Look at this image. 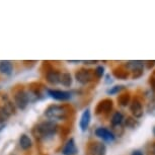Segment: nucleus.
Here are the masks:
<instances>
[{
    "label": "nucleus",
    "mask_w": 155,
    "mask_h": 155,
    "mask_svg": "<svg viewBox=\"0 0 155 155\" xmlns=\"http://www.w3.org/2000/svg\"><path fill=\"white\" fill-rule=\"evenodd\" d=\"M69 63H79V61H68Z\"/></svg>",
    "instance_id": "28"
},
{
    "label": "nucleus",
    "mask_w": 155,
    "mask_h": 155,
    "mask_svg": "<svg viewBox=\"0 0 155 155\" xmlns=\"http://www.w3.org/2000/svg\"><path fill=\"white\" fill-rule=\"evenodd\" d=\"M1 107L8 117H10L15 114V104H14L13 102H11L10 101H5L3 107Z\"/></svg>",
    "instance_id": "17"
},
{
    "label": "nucleus",
    "mask_w": 155,
    "mask_h": 155,
    "mask_svg": "<svg viewBox=\"0 0 155 155\" xmlns=\"http://www.w3.org/2000/svg\"><path fill=\"white\" fill-rule=\"evenodd\" d=\"M95 135L98 137V138L102 139L104 141H107V142H113L114 140L116 139V136L112 131L109 130L107 128L101 127L97 128L95 130Z\"/></svg>",
    "instance_id": "7"
},
{
    "label": "nucleus",
    "mask_w": 155,
    "mask_h": 155,
    "mask_svg": "<svg viewBox=\"0 0 155 155\" xmlns=\"http://www.w3.org/2000/svg\"><path fill=\"white\" fill-rule=\"evenodd\" d=\"M78 152L77 146L73 138H70L68 141L65 143L64 147L62 149V154L63 155H76Z\"/></svg>",
    "instance_id": "8"
},
{
    "label": "nucleus",
    "mask_w": 155,
    "mask_h": 155,
    "mask_svg": "<svg viewBox=\"0 0 155 155\" xmlns=\"http://www.w3.org/2000/svg\"><path fill=\"white\" fill-rule=\"evenodd\" d=\"M8 117L5 112L3 110H2V107H0V130H2L4 127H5V124H6V121L8 120Z\"/></svg>",
    "instance_id": "19"
},
{
    "label": "nucleus",
    "mask_w": 155,
    "mask_h": 155,
    "mask_svg": "<svg viewBox=\"0 0 155 155\" xmlns=\"http://www.w3.org/2000/svg\"><path fill=\"white\" fill-rule=\"evenodd\" d=\"M90 120H91V114H90L89 109H86L82 113V115H81L80 122H79V127L82 132H85L87 129H88L89 124H90Z\"/></svg>",
    "instance_id": "9"
},
{
    "label": "nucleus",
    "mask_w": 155,
    "mask_h": 155,
    "mask_svg": "<svg viewBox=\"0 0 155 155\" xmlns=\"http://www.w3.org/2000/svg\"><path fill=\"white\" fill-rule=\"evenodd\" d=\"M130 110H131L132 115L135 117V118H141L143 116V107H142L141 101H140L139 99L135 98L132 102H131Z\"/></svg>",
    "instance_id": "10"
},
{
    "label": "nucleus",
    "mask_w": 155,
    "mask_h": 155,
    "mask_svg": "<svg viewBox=\"0 0 155 155\" xmlns=\"http://www.w3.org/2000/svg\"><path fill=\"white\" fill-rule=\"evenodd\" d=\"M104 73V68L102 66H97L94 70V74L96 75V77H98V78H101Z\"/></svg>",
    "instance_id": "23"
},
{
    "label": "nucleus",
    "mask_w": 155,
    "mask_h": 155,
    "mask_svg": "<svg viewBox=\"0 0 155 155\" xmlns=\"http://www.w3.org/2000/svg\"><path fill=\"white\" fill-rule=\"evenodd\" d=\"M73 79H72V75L68 72H64L61 74V81L60 83L65 87H70L72 85Z\"/></svg>",
    "instance_id": "18"
},
{
    "label": "nucleus",
    "mask_w": 155,
    "mask_h": 155,
    "mask_svg": "<svg viewBox=\"0 0 155 155\" xmlns=\"http://www.w3.org/2000/svg\"><path fill=\"white\" fill-rule=\"evenodd\" d=\"M92 72L88 69H80L75 73V79L77 80V82L83 84V85L88 84L90 81H92Z\"/></svg>",
    "instance_id": "4"
},
{
    "label": "nucleus",
    "mask_w": 155,
    "mask_h": 155,
    "mask_svg": "<svg viewBox=\"0 0 155 155\" xmlns=\"http://www.w3.org/2000/svg\"><path fill=\"white\" fill-rule=\"evenodd\" d=\"M113 109V101L110 99H104L99 102L97 107V113H109Z\"/></svg>",
    "instance_id": "12"
},
{
    "label": "nucleus",
    "mask_w": 155,
    "mask_h": 155,
    "mask_svg": "<svg viewBox=\"0 0 155 155\" xmlns=\"http://www.w3.org/2000/svg\"><path fill=\"white\" fill-rule=\"evenodd\" d=\"M19 146L23 150H28V149H30L31 146H33L31 139L27 134H22V135L19 137Z\"/></svg>",
    "instance_id": "14"
},
{
    "label": "nucleus",
    "mask_w": 155,
    "mask_h": 155,
    "mask_svg": "<svg viewBox=\"0 0 155 155\" xmlns=\"http://www.w3.org/2000/svg\"><path fill=\"white\" fill-rule=\"evenodd\" d=\"M46 80L52 85H56L61 81V73L57 70H49L46 73Z\"/></svg>",
    "instance_id": "11"
},
{
    "label": "nucleus",
    "mask_w": 155,
    "mask_h": 155,
    "mask_svg": "<svg viewBox=\"0 0 155 155\" xmlns=\"http://www.w3.org/2000/svg\"><path fill=\"white\" fill-rule=\"evenodd\" d=\"M118 101L122 107H127L130 104V96L129 94H122L118 98Z\"/></svg>",
    "instance_id": "20"
},
{
    "label": "nucleus",
    "mask_w": 155,
    "mask_h": 155,
    "mask_svg": "<svg viewBox=\"0 0 155 155\" xmlns=\"http://www.w3.org/2000/svg\"><path fill=\"white\" fill-rule=\"evenodd\" d=\"M123 122H125L124 115H123L121 112L114 113L112 120H110V123H112V125L114 127H116V126H121L123 124Z\"/></svg>",
    "instance_id": "16"
},
{
    "label": "nucleus",
    "mask_w": 155,
    "mask_h": 155,
    "mask_svg": "<svg viewBox=\"0 0 155 155\" xmlns=\"http://www.w3.org/2000/svg\"><path fill=\"white\" fill-rule=\"evenodd\" d=\"M45 116L51 121L54 120H65L68 116V110L66 107L58 106V104H52L49 106L45 110Z\"/></svg>",
    "instance_id": "2"
},
{
    "label": "nucleus",
    "mask_w": 155,
    "mask_h": 155,
    "mask_svg": "<svg viewBox=\"0 0 155 155\" xmlns=\"http://www.w3.org/2000/svg\"><path fill=\"white\" fill-rule=\"evenodd\" d=\"M126 66H127L128 69H130L131 71H133V72L143 71L144 62H142V61H129Z\"/></svg>",
    "instance_id": "15"
},
{
    "label": "nucleus",
    "mask_w": 155,
    "mask_h": 155,
    "mask_svg": "<svg viewBox=\"0 0 155 155\" xmlns=\"http://www.w3.org/2000/svg\"><path fill=\"white\" fill-rule=\"evenodd\" d=\"M13 71V65L10 61H0V73L10 75Z\"/></svg>",
    "instance_id": "13"
},
{
    "label": "nucleus",
    "mask_w": 155,
    "mask_h": 155,
    "mask_svg": "<svg viewBox=\"0 0 155 155\" xmlns=\"http://www.w3.org/2000/svg\"><path fill=\"white\" fill-rule=\"evenodd\" d=\"M85 64H92V63H96V61H83Z\"/></svg>",
    "instance_id": "27"
},
{
    "label": "nucleus",
    "mask_w": 155,
    "mask_h": 155,
    "mask_svg": "<svg viewBox=\"0 0 155 155\" xmlns=\"http://www.w3.org/2000/svg\"><path fill=\"white\" fill-rule=\"evenodd\" d=\"M131 155H144V154H143L140 150H134Z\"/></svg>",
    "instance_id": "25"
},
{
    "label": "nucleus",
    "mask_w": 155,
    "mask_h": 155,
    "mask_svg": "<svg viewBox=\"0 0 155 155\" xmlns=\"http://www.w3.org/2000/svg\"><path fill=\"white\" fill-rule=\"evenodd\" d=\"M58 129L59 127L54 121H45L38 124L34 128L33 133L38 139H48L57 133Z\"/></svg>",
    "instance_id": "1"
},
{
    "label": "nucleus",
    "mask_w": 155,
    "mask_h": 155,
    "mask_svg": "<svg viewBox=\"0 0 155 155\" xmlns=\"http://www.w3.org/2000/svg\"><path fill=\"white\" fill-rule=\"evenodd\" d=\"M114 74L117 78H120V79H125L128 77L127 71H124V70H116V71H114Z\"/></svg>",
    "instance_id": "21"
},
{
    "label": "nucleus",
    "mask_w": 155,
    "mask_h": 155,
    "mask_svg": "<svg viewBox=\"0 0 155 155\" xmlns=\"http://www.w3.org/2000/svg\"><path fill=\"white\" fill-rule=\"evenodd\" d=\"M152 133H153V135L155 136V127L153 128V130H152Z\"/></svg>",
    "instance_id": "29"
},
{
    "label": "nucleus",
    "mask_w": 155,
    "mask_h": 155,
    "mask_svg": "<svg viewBox=\"0 0 155 155\" xmlns=\"http://www.w3.org/2000/svg\"><path fill=\"white\" fill-rule=\"evenodd\" d=\"M125 124L128 128H134L136 126V121L132 118H127L125 120Z\"/></svg>",
    "instance_id": "24"
},
{
    "label": "nucleus",
    "mask_w": 155,
    "mask_h": 155,
    "mask_svg": "<svg viewBox=\"0 0 155 155\" xmlns=\"http://www.w3.org/2000/svg\"><path fill=\"white\" fill-rule=\"evenodd\" d=\"M122 89H124V86L123 85H116L112 87L110 90H107V93L109 94H116V93H119Z\"/></svg>",
    "instance_id": "22"
},
{
    "label": "nucleus",
    "mask_w": 155,
    "mask_h": 155,
    "mask_svg": "<svg viewBox=\"0 0 155 155\" xmlns=\"http://www.w3.org/2000/svg\"><path fill=\"white\" fill-rule=\"evenodd\" d=\"M48 95L50 97L56 99V101H68L71 98L72 93L69 91H65V90H59V89H48L47 90Z\"/></svg>",
    "instance_id": "5"
},
{
    "label": "nucleus",
    "mask_w": 155,
    "mask_h": 155,
    "mask_svg": "<svg viewBox=\"0 0 155 155\" xmlns=\"http://www.w3.org/2000/svg\"><path fill=\"white\" fill-rule=\"evenodd\" d=\"M28 102H30L28 93L27 91H25V90L20 89L14 94V104L19 110H25L28 107Z\"/></svg>",
    "instance_id": "3"
},
{
    "label": "nucleus",
    "mask_w": 155,
    "mask_h": 155,
    "mask_svg": "<svg viewBox=\"0 0 155 155\" xmlns=\"http://www.w3.org/2000/svg\"><path fill=\"white\" fill-rule=\"evenodd\" d=\"M151 150H152V154L155 155V143L153 145H152V148H151Z\"/></svg>",
    "instance_id": "26"
},
{
    "label": "nucleus",
    "mask_w": 155,
    "mask_h": 155,
    "mask_svg": "<svg viewBox=\"0 0 155 155\" xmlns=\"http://www.w3.org/2000/svg\"><path fill=\"white\" fill-rule=\"evenodd\" d=\"M88 154L89 155H106L107 147L101 142H93L88 146Z\"/></svg>",
    "instance_id": "6"
}]
</instances>
